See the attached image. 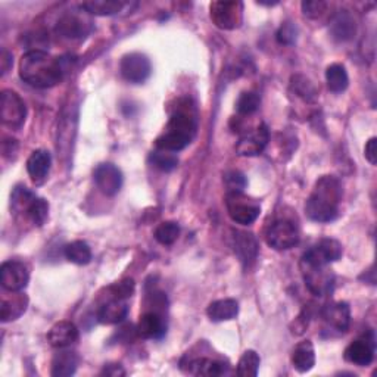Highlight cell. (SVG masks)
Instances as JSON below:
<instances>
[{"instance_id":"obj_1","label":"cell","mask_w":377,"mask_h":377,"mask_svg":"<svg viewBox=\"0 0 377 377\" xmlns=\"http://www.w3.org/2000/svg\"><path fill=\"white\" fill-rule=\"evenodd\" d=\"M19 77L37 89H51L62 81L60 62L43 51H30L19 59Z\"/></svg>"},{"instance_id":"obj_2","label":"cell","mask_w":377,"mask_h":377,"mask_svg":"<svg viewBox=\"0 0 377 377\" xmlns=\"http://www.w3.org/2000/svg\"><path fill=\"white\" fill-rule=\"evenodd\" d=\"M341 202V181L333 176H323L312 187V192L305 203V213L312 221L329 223L338 217Z\"/></svg>"},{"instance_id":"obj_3","label":"cell","mask_w":377,"mask_h":377,"mask_svg":"<svg viewBox=\"0 0 377 377\" xmlns=\"http://www.w3.org/2000/svg\"><path fill=\"white\" fill-rule=\"evenodd\" d=\"M299 265L304 282L309 292L317 297H326L331 293L334 286V276L326 264L316 262L302 255Z\"/></svg>"},{"instance_id":"obj_4","label":"cell","mask_w":377,"mask_h":377,"mask_svg":"<svg viewBox=\"0 0 377 377\" xmlns=\"http://www.w3.org/2000/svg\"><path fill=\"white\" fill-rule=\"evenodd\" d=\"M225 206L230 218L242 225L253 224L261 214V205L255 199L243 195V192L227 193Z\"/></svg>"},{"instance_id":"obj_5","label":"cell","mask_w":377,"mask_h":377,"mask_svg":"<svg viewBox=\"0 0 377 377\" xmlns=\"http://www.w3.org/2000/svg\"><path fill=\"white\" fill-rule=\"evenodd\" d=\"M0 117L6 127L18 130L24 125L27 117V108L24 100L16 92L4 90L0 100Z\"/></svg>"},{"instance_id":"obj_6","label":"cell","mask_w":377,"mask_h":377,"mask_svg":"<svg viewBox=\"0 0 377 377\" xmlns=\"http://www.w3.org/2000/svg\"><path fill=\"white\" fill-rule=\"evenodd\" d=\"M213 23L221 30H236L243 21L242 2H213L209 5Z\"/></svg>"},{"instance_id":"obj_7","label":"cell","mask_w":377,"mask_h":377,"mask_svg":"<svg viewBox=\"0 0 377 377\" xmlns=\"http://www.w3.org/2000/svg\"><path fill=\"white\" fill-rule=\"evenodd\" d=\"M265 239L276 250H286L298 245L299 230L290 220H277L270 225Z\"/></svg>"},{"instance_id":"obj_8","label":"cell","mask_w":377,"mask_h":377,"mask_svg":"<svg viewBox=\"0 0 377 377\" xmlns=\"http://www.w3.org/2000/svg\"><path fill=\"white\" fill-rule=\"evenodd\" d=\"M121 75L133 85H142L149 78L152 67L148 56L143 53H129L121 59Z\"/></svg>"},{"instance_id":"obj_9","label":"cell","mask_w":377,"mask_h":377,"mask_svg":"<svg viewBox=\"0 0 377 377\" xmlns=\"http://www.w3.org/2000/svg\"><path fill=\"white\" fill-rule=\"evenodd\" d=\"M0 282L8 292H21L30 282V271L24 262L16 260L5 261L0 268Z\"/></svg>"},{"instance_id":"obj_10","label":"cell","mask_w":377,"mask_h":377,"mask_svg":"<svg viewBox=\"0 0 377 377\" xmlns=\"http://www.w3.org/2000/svg\"><path fill=\"white\" fill-rule=\"evenodd\" d=\"M270 142V130L264 122L258 124L253 132L245 133L236 144V152L240 156H257L264 152Z\"/></svg>"},{"instance_id":"obj_11","label":"cell","mask_w":377,"mask_h":377,"mask_svg":"<svg viewBox=\"0 0 377 377\" xmlns=\"http://www.w3.org/2000/svg\"><path fill=\"white\" fill-rule=\"evenodd\" d=\"M196 127H198V124H196V115L193 112V108L188 107V102H186V105L179 107V110L171 115L169 124H166L165 132L181 136L192 142L196 133Z\"/></svg>"},{"instance_id":"obj_12","label":"cell","mask_w":377,"mask_h":377,"mask_svg":"<svg viewBox=\"0 0 377 377\" xmlns=\"http://www.w3.org/2000/svg\"><path fill=\"white\" fill-rule=\"evenodd\" d=\"M95 183L103 195L115 196L122 186V173L111 162L100 164L95 170Z\"/></svg>"},{"instance_id":"obj_13","label":"cell","mask_w":377,"mask_h":377,"mask_svg":"<svg viewBox=\"0 0 377 377\" xmlns=\"http://www.w3.org/2000/svg\"><path fill=\"white\" fill-rule=\"evenodd\" d=\"M342 254H344V249L338 240L322 239L316 246H312L311 249H308L307 253L304 254V257L316 261V262L329 265L330 262L338 261L342 257Z\"/></svg>"},{"instance_id":"obj_14","label":"cell","mask_w":377,"mask_h":377,"mask_svg":"<svg viewBox=\"0 0 377 377\" xmlns=\"http://www.w3.org/2000/svg\"><path fill=\"white\" fill-rule=\"evenodd\" d=\"M322 317L329 327L345 333L351 324V308L346 302H331L323 308Z\"/></svg>"},{"instance_id":"obj_15","label":"cell","mask_w":377,"mask_h":377,"mask_svg":"<svg viewBox=\"0 0 377 377\" xmlns=\"http://www.w3.org/2000/svg\"><path fill=\"white\" fill-rule=\"evenodd\" d=\"M165 331H166L165 320L156 311L144 312L136 327V334L142 339H161Z\"/></svg>"},{"instance_id":"obj_16","label":"cell","mask_w":377,"mask_h":377,"mask_svg":"<svg viewBox=\"0 0 377 377\" xmlns=\"http://www.w3.org/2000/svg\"><path fill=\"white\" fill-rule=\"evenodd\" d=\"M344 357L348 363L355 366L360 367L370 366L374 359V339L363 338L359 341H354L345 349Z\"/></svg>"},{"instance_id":"obj_17","label":"cell","mask_w":377,"mask_h":377,"mask_svg":"<svg viewBox=\"0 0 377 377\" xmlns=\"http://www.w3.org/2000/svg\"><path fill=\"white\" fill-rule=\"evenodd\" d=\"M28 298L19 292H9V297H2V304H0V319L4 323L14 322L19 319L27 311Z\"/></svg>"},{"instance_id":"obj_18","label":"cell","mask_w":377,"mask_h":377,"mask_svg":"<svg viewBox=\"0 0 377 377\" xmlns=\"http://www.w3.org/2000/svg\"><path fill=\"white\" fill-rule=\"evenodd\" d=\"M52 156L45 149L34 151L27 161V171L34 184H43L49 176Z\"/></svg>"},{"instance_id":"obj_19","label":"cell","mask_w":377,"mask_h":377,"mask_svg":"<svg viewBox=\"0 0 377 377\" xmlns=\"http://www.w3.org/2000/svg\"><path fill=\"white\" fill-rule=\"evenodd\" d=\"M48 341L53 348H68L78 341V329L71 322H59L49 330Z\"/></svg>"},{"instance_id":"obj_20","label":"cell","mask_w":377,"mask_h":377,"mask_svg":"<svg viewBox=\"0 0 377 377\" xmlns=\"http://www.w3.org/2000/svg\"><path fill=\"white\" fill-rule=\"evenodd\" d=\"M129 314V305L124 299H110L97 311V322L102 324H118L125 320Z\"/></svg>"},{"instance_id":"obj_21","label":"cell","mask_w":377,"mask_h":377,"mask_svg":"<svg viewBox=\"0 0 377 377\" xmlns=\"http://www.w3.org/2000/svg\"><path fill=\"white\" fill-rule=\"evenodd\" d=\"M90 31L87 21L77 15H64L56 24V33L67 38H81Z\"/></svg>"},{"instance_id":"obj_22","label":"cell","mask_w":377,"mask_h":377,"mask_svg":"<svg viewBox=\"0 0 377 377\" xmlns=\"http://www.w3.org/2000/svg\"><path fill=\"white\" fill-rule=\"evenodd\" d=\"M195 376H208V377H216L223 376L228 371V366L223 361L211 360V359H193L187 361V368L184 370Z\"/></svg>"},{"instance_id":"obj_23","label":"cell","mask_w":377,"mask_h":377,"mask_svg":"<svg viewBox=\"0 0 377 377\" xmlns=\"http://www.w3.org/2000/svg\"><path fill=\"white\" fill-rule=\"evenodd\" d=\"M208 317L211 322L220 323V322H228L238 317L239 314V304L236 299L227 298V299H218L209 304L206 309Z\"/></svg>"},{"instance_id":"obj_24","label":"cell","mask_w":377,"mask_h":377,"mask_svg":"<svg viewBox=\"0 0 377 377\" xmlns=\"http://www.w3.org/2000/svg\"><path fill=\"white\" fill-rule=\"evenodd\" d=\"M235 253L243 264L254 262L258 255V243L253 233H235Z\"/></svg>"},{"instance_id":"obj_25","label":"cell","mask_w":377,"mask_h":377,"mask_svg":"<svg viewBox=\"0 0 377 377\" xmlns=\"http://www.w3.org/2000/svg\"><path fill=\"white\" fill-rule=\"evenodd\" d=\"M292 364L299 373H307L316 366V351L311 341H302L293 348Z\"/></svg>"},{"instance_id":"obj_26","label":"cell","mask_w":377,"mask_h":377,"mask_svg":"<svg viewBox=\"0 0 377 377\" xmlns=\"http://www.w3.org/2000/svg\"><path fill=\"white\" fill-rule=\"evenodd\" d=\"M330 31L334 38H338L341 41L351 40L355 31H357V26H355L354 16L348 11H339L331 19Z\"/></svg>"},{"instance_id":"obj_27","label":"cell","mask_w":377,"mask_h":377,"mask_svg":"<svg viewBox=\"0 0 377 377\" xmlns=\"http://www.w3.org/2000/svg\"><path fill=\"white\" fill-rule=\"evenodd\" d=\"M80 359L77 352L60 351L55 355L52 361V376L55 377H68L73 376L78 367Z\"/></svg>"},{"instance_id":"obj_28","label":"cell","mask_w":377,"mask_h":377,"mask_svg":"<svg viewBox=\"0 0 377 377\" xmlns=\"http://www.w3.org/2000/svg\"><path fill=\"white\" fill-rule=\"evenodd\" d=\"M125 4L118 0H92V2L81 4V9H85L90 15L111 16L124 9Z\"/></svg>"},{"instance_id":"obj_29","label":"cell","mask_w":377,"mask_h":377,"mask_svg":"<svg viewBox=\"0 0 377 377\" xmlns=\"http://www.w3.org/2000/svg\"><path fill=\"white\" fill-rule=\"evenodd\" d=\"M326 81L327 87L333 93H342L346 90L349 85V77L346 68L341 64H331L326 70Z\"/></svg>"},{"instance_id":"obj_30","label":"cell","mask_w":377,"mask_h":377,"mask_svg":"<svg viewBox=\"0 0 377 377\" xmlns=\"http://www.w3.org/2000/svg\"><path fill=\"white\" fill-rule=\"evenodd\" d=\"M64 254L70 262L77 265H86L92 261V249L83 240H75L68 243L64 249Z\"/></svg>"},{"instance_id":"obj_31","label":"cell","mask_w":377,"mask_h":377,"mask_svg":"<svg viewBox=\"0 0 377 377\" xmlns=\"http://www.w3.org/2000/svg\"><path fill=\"white\" fill-rule=\"evenodd\" d=\"M48 216H49V203H48V201L43 199V198L36 196L33 199V202L28 205L27 211L24 213L23 217L27 221H30L33 225L41 227L46 223Z\"/></svg>"},{"instance_id":"obj_32","label":"cell","mask_w":377,"mask_h":377,"mask_svg":"<svg viewBox=\"0 0 377 377\" xmlns=\"http://www.w3.org/2000/svg\"><path fill=\"white\" fill-rule=\"evenodd\" d=\"M260 364H261L260 355L255 351L249 349L240 357L236 373L242 377H255L258 374Z\"/></svg>"},{"instance_id":"obj_33","label":"cell","mask_w":377,"mask_h":377,"mask_svg":"<svg viewBox=\"0 0 377 377\" xmlns=\"http://www.w3.org/2000/svg\"><path fill=\"white\" fill-rule=\"evenodd\" d=\"M155 239L164 245V246H170L173 245L179 236H180V227L177 223L174 221H165L161 223L156 228H155V233H154Z\"/></svg>"},{"instance_id":"obj_34","label":"cell","mask_w":377,"mask_h":377,"mask_svg":"<svg viewBox=\"0 0 377 377\" xmlns=\"http://www.w3.org/2000/svg\"><path fill=\"white\" fill-rule=\"evenodd\" d=\"M149 161L155 166V169H158L161 171H166V173L173 171L179 165V158L174 155V152L162 151V149L154 151L149 156Z\"/></svg>"},{"instance_id":"obj_35","label":"cell","mask_w":377,"mask_h":377,"mask_svg":"<svg viewBox=\"0 0 377 377\" xmlns=\"http://www.w3.org/2000/svg\"><path fill=\"white\" fill-rule=\"evenodd\" d=\"M260 96L254 92H245L239 96L236 102V111L240 115H250L260 108Z\"/></svg>"},{"instance_id":"obj_36","label":"cell","mask_w":377,"mask_h":377,"mask_svg":"<svg viewBox=\"0 0 377 377\" xmlns=\"http://www.w3.org/2000/svg\"><path fill=\"white\" fill-rule=\"evenodd\" d=\"M224 184L227 187V193H238V192L245 191L248 180L243 173L233 170V171H228L224 174Z\"/></svg>"},{"instance_id":"obj_37","label":"cell","mask_w":377,"mask_h":377,"mask_svg":"<svg viewBox=\"0 0 377 377\" xmlns=\"http://www.w3.org/2000/svg\"><path fill=\"white\" fill-rule=\"evenodd\" d=\"M133 292H134V280H132V279H125L122 282H118L108 289L110 299H124L125 301L133 295Z\"/></svg>"},{"instance_id":"obj_38","label":"cell","mask_w":377,"mask_h":377,"mask_svg":"<svg viewBox=\"0 0 377 377\" xmlns=\"http://www.w3.org/2000/svg\"><path fill=\"white\" fill-rule=\"evenodd\" d=\"M301 8H302V12L305 16L319 18L326 11L327 4L323 2V0H307V2H302Z\"/></svg>"},{"instance_id":"obj_39","label":"cell","mask_w":377,"mask_h":377,"mask_svg":"<svg viewBox=\"0 0 377 377\" xmlns=\"http://www.w3.org/2000/svg\"><path fill=\"white\" fill-rule=\"evenodd\" d=\"M277 40L282 45H292L297 40V27L292 23H285L277 31Z\"/></svg>"},{"instance_id":"obj_40","label":"cell","mask_w":377,"mask_h":377,"mask_svg":"<svg viewBox=\"0 0 377 377\" xmlns=\"http://www.w3.org/2000/svg\"><path fill=\"white\" fill-rule=\"evenodd\" d=\"M376 144H377V139L376 137H371L367 144H366V149H364V155L367 158V161L371 164V165H376L377 162V148H376Z\"/></svg>"},{"instance_id":"obj_41","label":"cell","mask_w":377,"mask_h":377,"mask_svg":"<svg viewBox=\"0 0 377 377\" xmlns=\"http://www.w3.org/2000/svg\"><path fill=\"white\" fill-rule=\"evenodd\" d=\"M103 374H107V376H114V377H117V376H124L125 374V371L121 368V366L118 364H112V366H107V367H105V370H103Z\"/></svg>"},{"instance_id":"obj_42","label":"cell","mask_w":377,"mask_h":377,"mask_svg":"<svg viewBox=\"0 0 377 377\" xmlns=\"http://www.w3.org/2000/svg\"><path fill=\"white\" fill-rule=\"evenodd\" d=\"M0 62H2V74H6L9 67L12 65V55L6 51L2 52V59H0Z\"/></svg>"}]
</instances>
